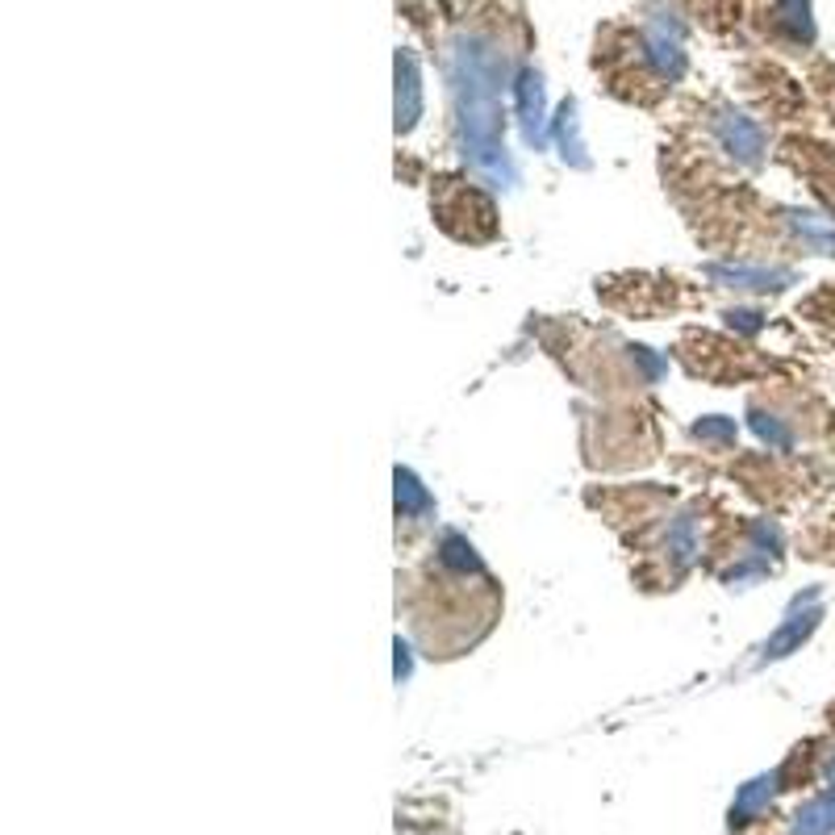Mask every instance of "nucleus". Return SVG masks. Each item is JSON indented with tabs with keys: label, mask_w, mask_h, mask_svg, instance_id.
I'll use <instances>...</instances> for the list:
<instances>
[{
	"label": "nucleus",
	"mask_w": 835,
	"mask_h": 835,
	"mask_svg": "<svg viewBox=\"0 0 835 835\" xmlns=\"http://www.w3.org/2000/svg\"><path fill=\"white\" fill-rule=\"evenodd\" d=\"M501 89H506V55L489 38H460L452 50V92L464 155L489 180L514 184V163L501 147Z\"/></svg>",
	"instance_id": "obj_1"
},
{
	"label": "nucleus",
	"mask_w": 835,
	"mask_h": 835,
	"mask_svg": "<svg viewBox=\"0 0 835 835\" xmlns=\"http://www.w3.org/2000/svg\"><path fill=\"white\" fill-rule=\"evenodd\" d=\"M819 618H823V610H819V593H806V598H798L793 601V610L785 615V622L769 635V644L761 647V664H769V660H781V656H790V652H798V647L810 639V630L819 627Z\"/></svg>",
	"instance_id": "obj_2"
},
{
	"label": "nucleus",
	"mask_w": 835,
	"mask_h": 835,
	"mask_svg": "<svg viewBox=\"0 0 835 835\" xmlns=\"http://www.w3.org/2000/svg\"><path fill=\"white\" fill-rule=\"evenodd\" d=\"M718 143L731 151L735 159L744 163H756L764 155V130L756 126L752 118H744V113H735V109H727L723 118H718Z\"/></svg>",
	"instance_id": "obj_3"
},
{
	"label": "nucleus",
	"mask_w": 835,
	"mask_h": 835,
	"mask_svg": "<svg viewBox=\"0 0 835 835\" xmlns=\"http://www.w3.org/2000/svg\"><path fill=\"white\" fill-rule=\"evenodd\" d=\"M422 118V75L410 50H397V130H414Z\"/></svg>",
	"instance_id": "obj_4"
},
{
	"label": "nucleus",
	"mask_w": 835,
	"mask_h": 835,
	"mask_svg": "<svg viewBox=\"0 0 835 835\" xmlns=\"http://www.w3.org/2000/svg\"><path fill=\"white\" fill-rule=\"evenodd\" d=\"M647 59L664 80H681L685 72V50H681V34H677L673 21L656 17L652 30H647Z\"/></svg>",
	"instance_id": "obj_5"
},
{
	"label": "nucleus",
	"mask_w": 835,
	"mask_h": 835,
	"mask_svg": "<svg viewBox=\"0 0 835 835\" xmlns=\"http://www.w3.org/2000/svg\"><path fill=\"white\" fill-rule=\"evenodd\" d=\"M514 92H518V113H522V134H527V143H535L539 147L543 138H547V104H543V80L539 72H518V84H514Z\"/></svg>",
	"instance_id": "obj_6"
},
{
	"label": "nucleus",
	"mask_w": 835,
	"mask_h": 835,
	"mask_svg": "<svg viewBox=\"0 0 835 835\" xmlns=\"http://www.w3.org/2000/svg\"><path fill=\"white\" fill-rule=\"evenodd\" d=\"M710 280H723L731 289H785L793 284L790 267H747V264H710L706 267Z\"/></svg>",
	"instance_id": "obj_7"
},
{
	"label": "nucleus",
	"mask_w": 835,
	"mask_h": 835,
	"mask_svg": "<svg viewBox=\"0 0 835 835\" xmlns=\"http://www.w3.org/2000/svg\"><path fill=\"white\" fill-rule=\"evenodd\" d=\"M777 781H781V773H764V777H752V781H747L744 790H739V798H735V806H731V827L747 823L752 815H761L764 806L773 802Z\"/></svg>",
	"instance_id": "obj_8"
},
{
	"label": "nucleus",
	"mask_w": 835,
	"mask_h": 835,
	"mask_svg": "<svg viewBox=\"0 0 835 835\" xmlns=\"http://www.w3.org/2000/svg\"><path fill=\"white\" fill-rule=\"evenodd\" d=\"M835 831V790L810 798L793 815V835H831Z\"/></svg>",
	"instance_id": "obj_9"
},
{
	"label": "nucleus",
	"mask_w": 835,
	"mask_h": 835,
	"mask_svg": "<svg viewBox=\"0 0 835 835\" xmlns=\"http://www.w3.org/2000/svg\"><path fill=\"white\" fill-rule=\"evenodd\" d=\"M397 510L401 514H426L430 510V493L410 468H397Z\"/></svg>",
	"instance_id": "obj_10"
},
{
	"label": "nucleus",
	"mask_w": 835,
	"mask_h": 835,
	"mask_svg": "<svg viewBox=\"0 0 835 835\" xmlns=\"http://www.w3.org/2000/svg\"><path fill=\"white\" fill-rule=\"evenodd\" d=\"M793 230L810 243L815 251H835V226L831 221H819L815 213H790Z\"/></svg>",
	"instance_id": "obj_11"
},
{
	"label": "nucleus",
	"mask_w": 835,
	"mask_h": 835,
	"mask_svg": "<svg viewBox=\"0 0 835 835\" xmlns=\"http://www.w3.org/2000/svg\"><path fill=\"white\" fill-rule=\"evenodd\" d=\"M777 13H781V21H785V30H790L793 38H802V43H810V38H815L810 0H777Z\"/></svg>",
	"instance_id": "obj_12"
},
{
	"label": "nucleus",
	"mask_w": 835,
	"mask_h": 835,
	"mask_svg": "<svg viewBox=\"0 0 835 835\" xmlns=\"http://www.w3.org/2000/svg\"><path fill=\"white\" fill-rule=\"evenodd\" d=\"M556 138H560V147H564V159H572L576 167H585L589 159L581 155V138H576V109H572V104H564V109H560Z\"/></svg>",
	"instance_id": "obj_13"
},
{
	"label": "nucleus",
	"mask_w": 835,
	"mask_h": 835,
	"mask_svg": "<svg viewBox=\"0 0 835 835\" xmlns=\"http://www.w3.org/2000/svg\"><path fill=\"white\" fill-rule=\"evenodd\" d=\"M669 552L677 556V564H689V560H693V552H698V539H693V518H689V514H681L673 527H669Z\"/></svg>",
	"instance_id": "obj_14"
},
{
	"label": "nucleus",
	"mask_w": 835,
	"mask_h": 835,
	"mask_svg": "<svg viewBox=\"0 0 835 835\" xmlns=\"http://www.w3.org/2000/svg\"><path fill=\"white\" fill-rule=\"evenodd\" d=\"M443 564H452V568H481V560H476V552H472V543L464 539V535H443Z\"/></svg>",
	"instance_id": "obj_15"
},
{
	"label": "nucleus",
	"mask_w": 835,
	"mask_h": 835,
	"mask_svg": "<svg viewBox=\"0 0 835 835\" xmlns=\"http://www.w3.org/2000/svg\"><path fill=\"white\" fill-rule=\"evenodd\" d=\"M752 430H756V435H761L764 443H773V447H781V452H790V447H793V435H790V430H785V426L777 422V418L761 414V410L752 414Z\"/></svg>",
	"instance_id": "obj_16"
},
{
	"label": "nucleus",
	"mask_w": 835,
	"mask_h": 835,
	"mask_svg": "<svg viewBox=\"0 0 835 835\" xmlns=\"http://www.w3.org/2000/svg\"><path fill=\"white\" fill-rule=\"evenodd\" d=\"M698 439H710V443H735V422L731 418H702L693 426Z\"/></svg>",
	"instance_id": "obj_17"
},
{
	"label": "nucleus",
	"mask_w": 835,
	"mask_h": 835,
	"mask_svg": "<svg viewBox=\"0 0 835 835\" xmlns=\"http://www.w3.org/2000/svg\"><path fill=\"white\" fill-rule=\"evenodd\" d=\"M752 539H756V552H761V556H777L781 530H777L773 522H756V527H752Z\"/></svg>",
	"instance_id": "obj_18"
},
{
	"label": "nucleus",
	"mask_w": 835,
	"mask_h": 835,
	"mask_svg": "<svg viewBox=\"0 0 835 835\" xmlns=\"http://www.w3.org/2000/svg\"><path fill=\"white\" fill-rule=\"evenodd\" d=\"M727 318H731V326L747 330V335H752V330H761V313H756V309H731Z\"/></svg>",
	"instance_id": "obj_19"
},
{
	"label": "nucleus",
	"mask_w": 835,
	"mask_h": 835,
	"mask_svg": "<svg viewBox=\"0 0 835 835\" xmlns=\"http://www.w3.org/2000/svg\"><path fill=\"white\" fill-rule=\"evenodd\" d=\"M397 677H410V656H406V647H397Z\"/></svg>",
	"instance_id": "obj_20"
},
{
	"label": "nucleus",
	"mask_w": 835,
	"mask_h": 835,
	"mask_svg": "<svg viewBox=\"0 0 835 835\" xmlns=\"http://www.w3.org/2000/svg\"><path fill=\"white\" fill-rule=\"evenodd\" d=\"M827 777H831V781H835V761H831V764H827Z\"/></svg>",
	"instance_id": "obj_21"
}]
</instances>
